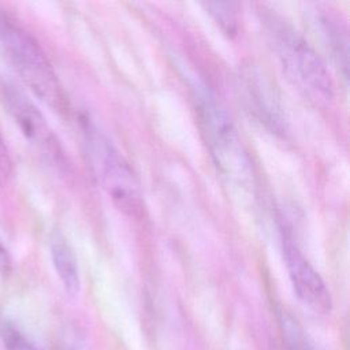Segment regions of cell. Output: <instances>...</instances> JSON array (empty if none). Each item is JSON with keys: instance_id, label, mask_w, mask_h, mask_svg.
Here are the masks:
<instances>
[{"instance_id": "cell-1", "label": "cell", "mask_w": 350, "mask_h": 350, "mask_svg": "<svg viewBox=\"0 0 350 350\" xmlns=\"http://www.w3.org/2000/svg\"><path fill=\"white\" fill-rule=\"evenodd\" d=\"M261 22L269 45L288 78L305 93L319 101L334 97L331 72L306 38L280 16L261 11Z\"/></svg>"}, {"instance_id": "cell-2", "label": "cell", "mask_w": 350, "mask_h": 350, "mask_svg": "<svg viewBox=\"0 0 350 350\" xmlns=\"http://www.w3.org/2000/svg\"><path fill=\"white\" fill-rule=\"evenodd\" d=\"M82 130L92 172L103 190L123 215L141 217L145 211L144 193L130 163L89 119H83Z\"/></svg>"}, {"instance_id": "cell-3", "label": "cell", "mask_w": 350, "mask_h": 350, "mask_svg": "<svg viewBox=\"0 0 350 350\" xmlns=\"http://www.w3.org/2000/svg\"><path fill=\"white\" fill-rule=\"evenodd\" d=\"M0 45L26 86L45 104L55 109H63V90L44 49L25 27L1 8Z\"/></svg>"}, {"instance_id": "cell-4", "label": "cell", "mask_w": 350, "mask_h": 350, "mask_svg": "<svg viewBox=\"0 0 350 350\" xmlns=\"http://www.w3.org/2000/svg\"><path fill=\"white\" fill-rule=\"evenodd\" d=\"M194 100L198 122L216 165L232 180L247 182L252 163L226 108L205 86L196 88Z\"/></svg>"}, {"instance_id": "cell-5", "label": "cell", "mask_w": 350, "mask_h": 350, "mask_svg": "<svg viewBox=\"0 0 350 350\" xmlns=\"http://www.w3.org/2000/svg\"><path fill=\"white\" fill-rule=\"evenodd\" d=\"M1 98L23 135L52 163L67 165L64 150L38 108L12 83L1 85Z\"/></svg>"}, {"instance_id": "cell-6", "label": "cell", "mask_w": 350, "mask_h": 350, "mask_svg": "<svg viewBox=\"0 0 350 350\" xmlns=\"http://www.w3.org/2000/svg\"><path fill=\"white\" fill-rule=\"evenodd\" d=\"M282 247L288 278L298 299L316 313H329L332 301L328 287L286 226L282 227Z\"/></svg>"}, {"instance_id": "cell-7", "label": "cell", "mask_w": 350, "mask_h": 350, "mask_svg": "<svg viewBox=\"0 0 350 350\" xmlns=\"http://www.w3.org/2000/svg\"><path fill=\"white\" fill-rule=\"evenodd\" d=\"M246 101L257 119L273 133L286 131V118L269 79L258 68L247 70L242 77Z\"/></svg>"}, {"instance_id": "cell-8", "label": "cell", "mask_w": 350, "mask_h": 350, "mask_svg": "<svg viewBox=\"0 0 350 350\" xmlns=\"http://www.w3.org/2000/svg\"><path fill=\"white\" fill-rule=\"evenodd\" d=\"M313 23L331 59L346 78L349 67V31L345 21L332 10L317 7L313 12Z\"/></svg>"}, {"instance_id": "cell-9", "label": "cell", "mask_w": 350, "mask_h": 350, "mask_svg": "<svg viewBox=\"0 0 350 350\" xmlns=\"http://www.w3.org/2000/svg\"><path fill=\"white\" fill-rule=\"evenodd\" d=\"M49 250L53 268L64 291L75 297L81 288L77 257L67 238L60 231H53L49 238Z\"/></svg>"}, {"instance_id": "cell-10", "label": "cell", "mask_w": 350, "mask_h": 350, "mask_svg": "<svg viewBox=\"0 0 350 350\" xmlns=\"http://www.w3.org/2000/svg\"><path fill=\"white\" fill-rule=\"evenodd\" d=\"M202 7L212 16L216 25L228 37H232L238 31L239 26V5L234 1H208Z\"/></svg>"}, {"instance_id": "cell-11", "label": "cell", "mask_w": 350, "mask_h": 350, "mask_svg": "<svg viewBox=\"0 0 350 350\" xmlns=\"http://www.w3.org/2000/svg\"><path fill=\"white\" fill-rule=\"evenodd\" d=\"M0 338L4 350H40L25 332L10 319H4L0 323Z\"/></svg>"}, {"instance_id": "cell-12", "label": "cell", "mask_w": 350, "mask_h": 350, "mask_svg": "<svg viewBox=\"0 0 350 350\" xmlns=\"http://www.w3.org/2000/svg\"><path fill=\"white\" fill-rule=\"evenodd\" d=\"M11 170H12L11 157H10L7 145L0 134V179L8 178L11 175Z\"/></svg>"}, {"instance_id": "cell-13", "label": "cell", "mask_w": 350, "mask_h": 350, "mask_svg": "<svg viewBox=\"0 0 350 350\" xmlns=\"http://www.w3.org/2000/svg\"><path fill=\"white\" fill-rule=\"evenodd\" d=\"M11 265H12V260H11L10 252L0 242V273L1 275H7L11 271Z\"/></svg>"}]
</instances>
